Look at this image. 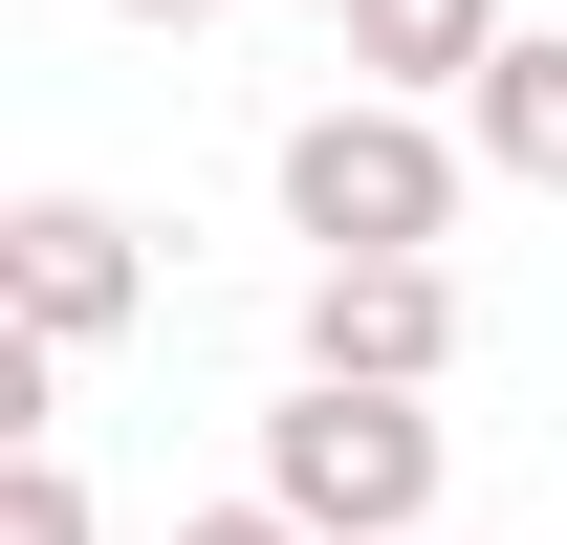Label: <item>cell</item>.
<instances>
[{
    "instance_id": "6da1fadb",
    "label": "cell",
    "mask_w": 567,
    "mask_h": 545,
    "mask_svg": "<svg viewBox=\"0 0 567 545\" xmlns=\"http://www.w3.org/2000/svg\"><path fill=\"white\" fill-rule=\"evenodd\" d=\"M284 218L328 240V263H436V218H458V132L350 88V110H306L284 132Z\"/></svg>"
},
{
    "instance_id": "7a4b0ae2",
    "label": "cell",
    "mask_w": 567,
    "mask_h": 545,
    "mask_svg": "<svg viewBox=\"0 0 567 545\" xmlns=\"http://www.w3.org/2000/svg\"><path fill=\"white\" fill-rule=\"evenodd\" d=\"M262 502L306 545H393V524H436V414L415 393H350V371H306V393L262 414Z\"/></svg>"
},
{
    "instance_id": "3957f363",
    "label": "cell",
    "mask_w": 567,
    "mask_h": 545,
    "mask_svg": "<svg viewBox=\"0 0 567 545\" xmlns=\"http://www.w3.org/2000/svg\"><path fill=\"white\" fill-rule=\"evenodd\" d=\"M0 284H22V349H110L153 263H132L110 197H22V218H0Z\"/></svg>"
},
{
    "instance_id": "277c9868",
    "label": "cell",
    "mask_w": 567,
    "mask_h": 545,
    "mask_svg": "<svg viewBox=\"0 0 567 545\" xmlns=\"http://www.w3.org/2000/svg\"><path fill=\"white\" fill-rule=\"evenodd\" d=\"M436 349H458V284H436V263H306V371L436 393Z\"/></svg>"
},
{
    "instance_id": "5b68a950",
    "label": "cell",
    "mask_w": 567,
    "mask_h": 545,
    "mask_svg": "<svg viewBox=\"0 0 567 545\" xmlns=\"http://www.w3.org/2000/svg\"><path fill=\"white\" fill-rule=\"evenodd\" d=\"M458 153H481V175H524V197H567V22H524V44L458 88Z\"/></svg>"
},
{
    "instance_id": "8992f818",
    "label": "cell",
    "mask_w": 567,
    "mask_h": 545,
    "mask_svg": "<svg viewBox=\"0 0 567 545\" xmlns=\"http://www.w3.org/2000/svg\"><path fill=\"white\" fill-rule=\"evenodd\" d=\"M481 66H502V0H350V88H393V110L481 88Z\"/></svg>"
},
{
    "instance_id": "52a82bcc",
    "label": "cell",
    "mask_w": 567,
    "mask_h": 545,
    "mask_svg": "<svg viewBox=\"0 0 567 545\" xmlns=\"http://www.w3.org/2000/svg\"><path fill=\"white\" fill-rule=\"evenodd\" d=\"M0 545H87V480L66 459H0Z\"/></svg>"
},
{
    "instance_id": "ba28073f",
    "label": "cell",
    "mask_w": 567,
    "mask_h": 545,
    "mask_svg": "<svg viewBox=\"0 0 567 545\" xmlns=\"http://www.w3.org/2000/svg\"><path fill=\"white\" fill-rule=\"evenodd\" d=\"M175 545H306V524H284V502H197Z\"/></svg>"
},
{
    "instance_id": "9c48e42d",
    "label": "cell",
    "mask_w": 567,
    "mask_h": 545,
    "mask_svg": "<svg viewBox=\"0 0 567 545\" xmlns=\"http://www.w3.org/2000/svg\"><path fill=\"white\" fill-rule=\"evenodd\" d=\"M132 22H218V0H132Z\"/></svg>"
}]
</instances>
